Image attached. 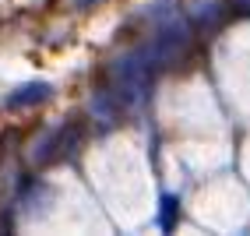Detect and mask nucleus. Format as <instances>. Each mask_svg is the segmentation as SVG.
<instances>
[{
	"mask_svg": "<svg viewBox=\"0 0 250 236\" xmlns=\"http://www.w3.org/2000/svg\"><path fill=\"white\" fill-rule=\"evenodd\" d=\"M49 99V85H25L21 92H14V95H7V106L11 109H21V106H36V103H46Z\"/></svg>",
	"mask_w": 250,
	"mask_h": 236,
	"instance_id": "obj_1",
	"label": "nucleus"
},
{
	"mask_svg": "<svg viewBox=\"0 0 250 236\" xmlns=\"http://www.w3.org/2000/svg\"><path fill=\"white\" fill-rule=\"evenodd\" d=\"M162 205H166V208H162V226H169V222H173V215H176V201H173V197H166Z\"/></svg>",
	"mask_w": 250,
	"mask_h": 236,
	"instance_id": "obj_2",
	"label": "nucleus"
},
{
	"mask_svg": "<svg viewBox=\"0 0 250 236\" xmlns=\"http://www.w3.org/2000/svg\"><path fill=\"white\" fill-rule=\"evenodd\" d=\"M88 4H95V0H78V7H81V11H88Z\"/></svg>",
	"mask_w": 250,
	"mask_h": 236,
	"instance_id": "obj_3",
	"label": "nucleus"
}]
</instances>
